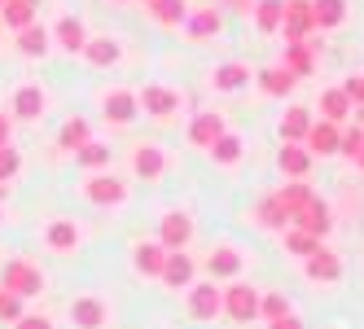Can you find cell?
Returning a JSON list of instances; mask_svg holds the SVG:
<instances>
[{
    "label": "cell",
    "instance_id": "6da1fadb",
    "mask_svg": "<svg viewBox=\"0 0 364 329\" xmlns=\"http://www.w3.org/2000/svg\"><path fill=\"white\" fill-rule=\"evenodd\" d=\"M5 290H14L18 298H31L44 290V272L27 259H14V264H5Z\"/></svg>",
    "mask_w": 364,
    "mask_h": 329
},
{
    "label": "cell",
    "instance_id": "7a4b0ae2",
    "mask_svg": "<svg viewBox=\"0 0 364 329\" xmlns=\"http://www.w3.org/2000/svg\"><path fill=\"white\" fill-rule=\"evenodd\" d=\"M281 31H285V44H299V40H307L316 31V22H311V0H285Z\"/></svg>",
    "mask_w": 364,
    "mask_h": 329
},
{
    "label": "cell",
    "instance_id": "3957f363",
    "mask_svg": "<svg viewBox=\"0 0 364 329\" xmlns=\"http://www.w3.org/2000/svg\"><path fill=\"white\" fill-rule=\"evenodd\" d=\"M224 312H228V320H259V294H255V286H228V294H224Z\"/></svg>",
    "mask_w": 364,
    "mask_h": 329
},
{
    "label": "cell",
    "instance_id": "277c9868",
    "mask_svg": "<svg viewBox=\"0 0 364 329\" xmlns=\"http://www.w3.org/2000/svg\"><path fill=\"white\" fill-rule=\"evenodd\" d=\"M189 237H193V220L180 215V211H167L163 215V229H159V246L163 250H185Z\"/></svg>",
    "mask_w": 364,
    "mask_h": 329
},
{
    "label": "cell",
    "instance_id": "5b68a950",
    "mask_svg": "<svg viewBox=\"0 0 364 329\" xmlns=\"http://www.w3.org/2000/svg\"><path fill=\"white\" fill-rule=\"evenodd\" d=\"M338 145H343V136H338V128H333V123H316V119H311V128H307V136H303V149H307V154H338Z\"/></svg>",
    "mask_w": 364,
    "mask_h": 329
},
{
    "label": "cell",
    "instance_id": "8992f818",
    "mask_svg": "<svg viewBox=\"0 0 364 329\" xmlns=\"http://www.w3.org/2000/svg\"><path fill=\"white\" fill-rule=\"evenodd\" d=\"M189 312H193V320H215V316L224 312V294L215 290V281H211V286H193Z\"/></svg>",
    "mask_w": 364,
    "mask_h": 329
},
{
    "label": "cell",
    "instance_id": "52a82bcc",
    "mask_svg": "<svg viewBox=\"0 0 364 329\" xmlns=\"http://www.w3.org/2000/svg\"><path fill=\"white\" fill-rule=\"evenodd\" d=\"M84 193L97 202V207H119V202L127 198L123 180H114V176H92V180L84 185Z\"/></svg>",
    "mask_w": 364,
    "mask_h": 329
},
{
    "label": "cell",
    "instance_id": "ba28073f",
    "mask_svg": "<svg viewBox=\"0 0 364 329\" xmlns=\"http://www.w3.org/2000/svg\"><path fill=\"white\" fill-rule=\"evenodd\" d=\"M303 268H307L311 281H338V276H343V259H338L333 250H325V246L316 250V255H307Z\"/></svg>",
    "mask_w": 364,
    "mask_h": 329
},
{
    "label": "cell",
    "instance_id": "9c48e42d",
    "mask_svg": "<svg viewBox=\"0 0 364 329\" xmlns=\"http://www.w3.org/2000/svg\"><path fill=\"white\" fill-rule=\"evenodd\" d=\"M159 276H163L167 286H176V290L180 286H193V259L185 255V250H167V264H163Z\"/></svg>",
    "mask_w": 364,
    "mask_h": 329
},
{
    "label": "cell",
    "instance_id": "30bf717a",
    "mask_svg": "<svg viewBox=\"0 0 364 329\" xmlns=\"http://www.w3.org/2000/svg\"><path fill=\"white\" fill-rule=\"evenodd\" d=\"M136 106H141V110H149V114H159V119H167V114L180 106V97H176L171 88H159V84H149V88L136 97Z\"/></svg>",
    "mask_w": 364,
    "mask_h": 329
},
{
    "label": "cell",
    "instance_id": "8fae6325",
    "mask_svg": "<svg viewBox=\"0 0 364 329\" xmlns=\"http://www.w3.org/2000/svg\"><path fill=\"white\" fill-rule=\"evenodd\" d=\"M220 136H224V119H220L215 110H206V114H198V119H193V128H189V141H193V145L211 149Z\"/></svg>",
    "mask_w": 364,
    "mask_h": 329
},
{
    "label": "cell",
    "instance_id": "7c38bea8",
    "mask_svg": "<svg viewBox=\"0 0 364 329\" xmlns=\"http://www.w3.org/2000/svg\"><path fill=\"white\" fill-rule=\"evenodd\" d=\"M277 202H281L285 211H290V224H294V215H303V211L311 207V202H316V193H311L303 180H290L285 189H277Z\"/></svg>",
    "mask_w": 364,
    "mask_h": 329
},
{
    "label": "cell",
    "instance_id": "4fadbf2b",
    "mask_svg": "<svg viewBox=\"0 0 364 329\" xmlns=\"http://www.w3.org/2000/svg\"><path fill=\"white\" fill-rule=\"evenodd\" d=\"M294 229H303V233H311V237H325L329 229H333V220H329V207L316 198L311 207L303 211V215H294Z\"/></svg>",
    "mask_w": 364,
    "mask_h": 329
},
{
    "label": "cell",
    "instance_id": "5bb4252c",
    "mask_svg": "<svg viewBox=\"0 0 364 329\" xmlns=\"http://www.w3.org/2000/svg\"><path fill=\"white\" fill-rule=\"evenodd\" d=\"M307 128H311V110H307V106L285 110V119H281V141H285V145H303Z\"/></svg>",
    "mask_w": 364,
    "mask_h": 329
},
{
    "label": "cell",
    "instance_id": "9a60e30c",
    "mask_svg": "<svg viewBox=\"0 0 364 329\" xmlns=\"http://www.w3.org/2000/svg\"><path fill=\"white\" fill-rule=\"evenodd\" d=\"M14 114H18V119H40V114H44V92H40L36 84H22V88L14 92Z\"/></svg>",
    "mask_w": 364,
    "mask_h": 329
},
{
    "label": "cell",
    "instance_id": "2e32d148",
    "mask_svg": "<svg viewBox=\"0 0 364 329\" xmlns=\"http://www.w3.org/2000/svg\"><path fill=\"white\" fill-rule=\"evenodd\" d=\"M70 316H75L80 329H97L101 320H106V303H101V298H75L70 303Z\"/></svg>",
    "mask_w": 364,
    "mask_h": 329
},
{
    "label": "cell",
    "instance_id": "e0dca14e",
    "mask_svg": "<svg viewBox=\"0 0 364 329\" xmlns=\"http://www.w3.org/2000/svg\"><path fill=\"white\" fill-rule=\"evenodd\" d=\"M132 167H136V176H145V180H159L163 176V149L159 145H136Z\"/></svg>",
    "mask_w": 364,
    "mask_h": 329
},
{
    "label": "cell",
    "instance_id": "ac0fdd59",
    "mask_svg": "<svg viewBox=\"0 0 364 329\" xmlns=\"http://www.w3.org/2000/svg\"><path fill=\"white\" fill-rule=\"evenodd\" d=\"M343 18H347V5H343V0H311V22H316V31L338 27Z\"/></svg>",
    "mask_w": 364,
    "mask_h": 329
},
{
    "label": "cell",
    "instance_id": "d6986e66",
    "mask_svg": "<svg viewBox=\"0 0 364 329\" xmlns=\"http://www.w3.org/2000/svg\"><path fill=\"white\" fill-rule=\"evenodd\" d=\"M141 106H136V92H127V88H114V92H106V114L114 119V123H127Z\"/></svg>",
    "mask_w": 364,
    "mask_h": 329
},
{
    "label": "cell",
    "instance_id": "ffe728a7",
    "mask_svg": "<svg viewBox=\"0 0 364 329\" xmlns=\"http://www.w3.org/2000/svg\"><path fill=\"white\" fill-rule=\"evenodd\" d=\"M132 259H136V268H141L145 276H159V272H163V264H167V250H163L159 242H141Z\"/></svg>",
    "mask_w": 364,
    "mask_h": 329
},
{
    "label": "cell",
    "instance_id": "44dd1931",
    "mask_svg": "<svg viewBox=\"0 0 364 329\" xmlns=\"http://www.w3.org/2000/svg\"><path fill=\"white\" fill-rule=\"evenodd\" d=\"M206 272L211 276H237L242 272V255L232 246H220V250H211V259H206Z\"/></svg>",
    "mask_w": 364,
    "mask_h": 329
},
{
    "label": "cell",
    "instance_id": "7402d4cb",
    "mask_svg": "<svg viewBox=\"0 0 364 329\" xmlns=\"http://www.w3.org/2000/svg\"><path fill=\"white\" fill-rule=\"evenodd\" d=\"M36 9H40V5H31V0H5V5H0V14H5V27H14V31L31 27V22H36Z\"/></svg>",
    "mask_w": 364,
    "mask_h": 329
},
{
    "label": "cell",
    "instance_id": "603a6c76",
    "mask_svg": "<svg viewBox=\"0 0 364 329\" xmlns=\"http://www.w3.org/2000/svg\"><path fill=\"white\" fill-rule=\"evenodd\" d=\"M311 66H316V62H311V40L285 44V70H290L294 80H299V75H311Z\"/></svg>",
    "mask_w": 364,
    "mask_h": 329
},
{
    "label": "cell",
    "instance_id": "cb8c5ba5",
    "mask_svg": "<svg viewBox=\"0 0 364 329\" xmlns=\"http://www.w3.org/2000/svg\"><path fill=\"white\" fill-rule=\"evenodd\" d=\"M294 84H299V80H294V75L285 70V66H268V70H259V88L272 92V97H285Z\"/></svg>",
    "mask_w": 364,
    "mask_h": 329
},
{
    "label": "cell",
    "instance_id": "d4e9b609",
    "mask_svg": "<svg viewBox=\"0 0 364 329\" xmlns=\"http://www.w3.org/2000/svg\"><path fill=\"white\" fill-rule=\"evenodd\" d=\"M281 171L294 176V180H303V176L311 171V154H307L303 145H285V149H281Z\"/></svg>",
    "mask_w": 364,
    "mask_h": 329
},
{
    "label": "cell",
    "instance_id": "484cf974",
    "mask_svg": "<svg viewBox=\"0 0 364 329\" xmlns=\"http://www.w3.org/2000/svg\"><path fill=\"white\" fill-rule=\"evenodd\" d=\"M259 224H264V229H281V233L290 229V211L277 202V193H268L264 202H259Z\"/></svg>",
    "mask_w": 364,
    "mask_h": 329
},
{
    "label": "cell",
    "instance_id": "4316f807",
    "mask_svg": "<svg viewBox=\"0 0 364 329\" xmlns=\"http://www.w3.org/2000/svg\"><path fill=\"white\" fill-rule=\"evenodd\" d=\"M281 18H285V0H255L259 31H281Z\"/></svg>",
    "mask_w": 364,
    "mask_h": 329
},
{
    "label": "cell",
    "instance_id": "83f0119b",
    "mask_svg": "<svg viewBox=\"0 0 364 329\" xmlns=\"http://www.w3.org/2000/svg\"><path fill=\"white\" fill-rule=\"evenodd\" d=\"M62 149H70V154H80V149L88 145V119H80V114H75V119H66L62 123V141H58Z\"/></svg>",
    "mask_w": 364,
    "mask_h": 329
},
{
    "label": "cell",
    "instance_id": "f1b7e54d",
    "mask_svg": "<svg viewBox=\"0 0 364 329\" xmlns=\"http://www.w3.org/2000/svg\"><path fill=\"white\" fill-rule=\"evenodd\" d=\"M84 58H88L92 66H114V62H119V44H114L110 36L88 40V44H84Z\"/></svg>",
    "mask_w": 364,
    "mask_h": 329
},
{
    "label": "cell",
    "instance_id": "f546056e",
    "mask_svg": "<svg viewBox=\"0 0 364 329\" xmlns=\"http://www.w3.org/2000/svg\"><path fill=\"white\" fill-rule=\"evenodd\" d=\"M242 84H250V70H246L242 62H224V66H215V88L237 92Z\"/></svg>",
    "mask_w": 364,
    "mask_h": 329
},
{
    "label": "cell",
    "instance_id": "4dcf8cb0",
    "mask_svg": "<svg viewBox=\"0 0 364 329\" xmlns=\"http://www.w3.org/2000/svg\"><path fill=\"white\" fill-rule=\"evenodd\" d=\"M48 246H53V250H75V246H80V229H75V224L70 220H58V224H48Z\"/></svg>",
    "mask_w": 364,
    "mask_h": 329
},
{
    "label": "cell",
    "instance_id": "1f68e13d",
    "mask_svg": "<svg viewBox=\"0 0 364 329\" xmlns=\"http://www.w3.org/2000/svg\"><path fill=\"white\" fill-rule=\"evenodd\" d=\"M321 110H325V123H338V119L351 114V101L343 88H329V92H321Z\"/></svg>",
    "mask_w": 364,
    "mask_h": 329
},
{
    "label": "cell",
    "instance_id": "d6a6232c",
    "mask_svg": "<svg viewBox=\"0 0 364 329\" xmlns=\"http://www.w3.org/2000/svg\"><path fill=\"white\" fill-rule=\"evenodd\" d=\"M18 48H22L27 58H40L44 48H48V31L40 27V22H31V27H22V31H18Z\"/></svg>",
    "mask_w": 364,
    "mask_h": 329
},
{
    "label": "cell",
    "instance_id": "836d02e7",
    "mask_svg": "<svg viewBox=\"0 0 364 329\" xmlns=\"http://www.w3.org/2000/svg\"><path fill=\"white\" fill-rule=\"evenodd\" d=\"M149 14L163 22V27H180V22L189 18V5L185 0H159V5H149Z\"/></svg>",
    "mask_w": 364,
    "mask_h": 329
},
{
    "label": "cell",
    "instance_id": "e575fe53",
    "mask_svg": "<svg viewBox=\"0 0 364 329\" xmlns=\"http://www.w3.org/2000/svg\"><path fill=\"white\" fill-rule=\"evenodd\" d=\"M58 40H62V48H70V53H80V48L88 44V36H84V22H80V18H62V22H58Z\"/></svg>",
    "mask_w": 364,
    "mask_h": 329
},
{
    "label": "cell",
    "instance_id": "d590c367",
    "mask_svg": "<svg viewBox=\"0 0 364 329\" xmlns=\"http://www.w3.org/2000/svg\"><path fill=\"white\" fill-rule=\"evenodd\" d=\"M215 31H220V14L215 9H202V14L189 18V36L193 40H206V36H215Z\"/></svg>",
    "mask_w": 364,
    "mask_h": 329
},
{
    "label": "cell",
    "instance_id": "8d00e7d4",
    "mask_svg": "<svg viewBox=\"0 0 364 329\" xmlns=\"http://www.w3.org/2000/svg\"><path fill=\"white\" fill-rule=\"evenodd\" d=\"M285 250H294V255H316V250H321V237H311V233H303V229H290V233H285Z\"/></svg>",
    "mask_w": 364,
    "mask_h": 329
},
{
    "label": "cell",
    "instance_id": "74e56055",
    "mask_svg": "<svg viewBox=\"0 0 364 329\" xmlns=\"http://www.w3.org/2000/svg\"><path fill=\"white\" fill-rule=\"evenodd\" d=\"M211 154H215V163H224V167H232V163H237V158H242V141L224 132V136H220V141L211 145Z\"/></svg>",
    "mask_w": 364,
    "mask_h": 329
},
{
    "label": "cell",
    "instance_id": "f35d334b",
    "mask_svg": "<svg viewBox=\"0 0 364 329\" xmlns=\"http://www.w3.org/2000/svg\"><path fill=\"white\" fill-rule=\"evenodd\" d=\"M285 312H290L285 294H268V298H259V316H264V320H281Z\"/></svg>",
    "mask_w": 364,
    "mask_h": 329
},
{
    "label": "cell",
    "instance_id": "ab89813d",
    "mask_svg": "<svg viewBox=\"0 0 364 329\" xmlns=\"http://www.w3.org/2000/svg\"><path fill=\"white\" fill-rule=\"evenodd\" d=\"M18 316H22V298L0 286V320H18Z\"/></svg>",
    "mask_w": 364,
    "mask_h": 329
},
{
    "label": "cell",
    "instance_id": "60d3db41",
    "mask_svg": "<svg viewBox=\"0 0 364 329\" xmlns=\"http://www.w3.org/2000/svg\"><path fill=\"white\" fill-rule=\"evenodd\" d=\"M75 158H80V167H101V163H110V149L106 145H84Z\"/></svg>",
    "mask_w": 364,
    "mask_h": 329
},
{
    "label": "cell",
    "instance_id": "b9f144b4",
    "mask_svg": "<svg viewBox=\"0 0 364 329\" xmlns=\"http://www.w3.org/2000/svg\"><path fill=\"white\" fill-rule=\"evenodd\" d=\"M360 149H364V128H360V123H355V128H351V132L343 136V145H338V154H347V158H355Z\"/></svg>",
    "mask_w": 364,
    "mask_h": 329
},
{
    "label": "cell",
    "instance_id": "7bdbcfd3",
    "mask_svg": "<svg viewBox=\"0 0 364 329\" xmlns=\"http://www.w3.org/2000/svg\"><path fill=\"white\" fill-rule=\"evenodd\" d=\"M18 163H22V158H18V149H9V145H0V185H5L9 176L18 171Z\"/></svg>",
    "mask_w": 364,
    "mask_h": 329
},
{
    "label": "cell",
    "instance_id": "ee69618b",
    "mask_svg": "<svg viewBox=\"0 0 364 329\" xmlns=\"http://www.w3.org/2000/svg\"><path fill=\"white\" fill-rule=\"evenodd\" d=\"M343 92H347V101H351V110H360V106H364V75H351V80L343 84Z\"/></svg>",
    "mask_w": 364,
    "mask_h": 329
},
{
    "label": "cell",
    "instance_id": "f6af8a7d",
    "mask_svg": "<svg viewBox=\"0 0 364 329\" xmlns=\"http://www.w3.org/2000/svg\"><path fill=\"white\" fill-rule=\"evenodd\" d=\"M14 329H53V320H48V316H27V312H22V316L14 320Z\"/></svg>",
    "mask_w": 364,
    "mask_h": 329
},
{
    "label": "cell",
    "instance_id": "bcb514c9",
    "mask_svg": "<svg viewBox=\"0 0 364 329\" xmlns=\"http://www.w3.org/2000/svg\"><path fill=\"white\" fill-rule=\"evenodd\" d=\"M268 325H272V329H303V320H299L294 312H285L281 320H268Z\"/></svg>",
    "mask_w": 364,
    "mask_h": 329
},
{
    "label": "cell",
    "instance_id": "7dc6e473",
    "mask_svg": "<svg viewBox=\"0 0 364 329\" xmlns=\"http://www.w3.org/2000/svg\"><path fill=\"white\" fill-rule=\"evenodd\" d=\"M9 136H14V119L0 114V145H9Z\"/></svg>",
    "mask_w": 364,
    "mask_h": 329
},
{
    "label": "cell",
    "instance_id": "c3c4849f",
    "mask_svg": "<svg viewBox=\"0 0 364 329\" xmlns=\"http://www.w3.org/2000/svg\"><path fill=\"white\" fill-rule=\"evenodd\" d=\"M355 163H360V171H364V149H360V154H355Z\"/></svg>",
    "mask_w": 364,
    "mask_h": 329
},
{
    "label": "cell",
    "instance_id": "681fc988",
    "mask_svg": "<svg viewBox=\"0 0 364 329\" xmlns=\"http://www.w3.org/2000/svg\"><path fill=\"white\" fill-rule=\"evenodd\" d=\"M360 128H364V106H360Z\"/></svg>",
    "mask_w": 364,
    "mask_h": 329
},
{
    "label": "cell",
    "instance_id": "f907efd6",
    "mask_svg": "<svg viewBox=\"0 0 364 329\" xmlns=\"http://www.w3.org/2000/svg\"><path fill=\"white\" fill-rule=\"evenodd\" d=\"M145 5H159V0H145Z\"/></svg>",
    "mask_w": 364,
    "mask_h": 329
},
{
    "label": "cell",
    "instance_id": "816d5d0a",
    "mask_svg": "<svg viewBox=\"0 0 364 329\" xmlns=\"http://www.w3.org/2000/svg\"><path fill=\"white\" fill-rule=\"evenodd\" d=\"M0 5H5V0H0Z\"/></svg>",
    "mask_w": 364,
    "mask_h": 329
}]
</instances>
